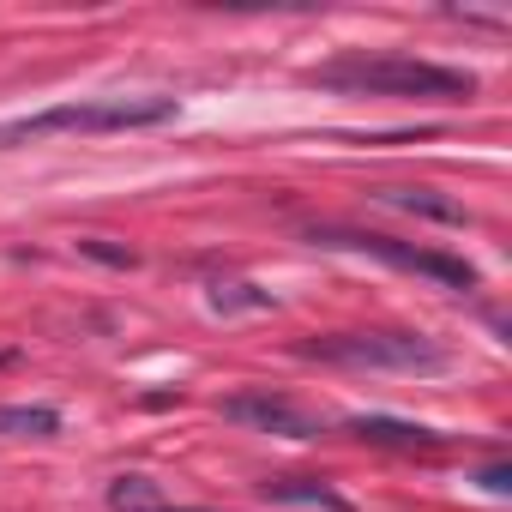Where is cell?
<instances>
[{
	"label": "cell",
	"instance_id": "6da1fadb",
	"mask_svg": "<svg viewBox=\"0 0 512 512\" xmlns=\"http://www.w3.org/2000/svg\"><path fill=\"white\" fill-rule=\"evenodd\" d=\"M326 91H356V97H422V103H464L476 97V79L458 67H434L416 55H338L308 73Z\"/></svg>",
	"mask_w": 512,
	"mask_h": 512
},
{
	"label": "cell",
	"instance_id": "7a4b0ae2",
	"mask_svg": "<svg viewBox=\"0 0 512 512\" xmlns=\"http://www.w3.org/2000/svg\"><path fill=\"white\" fill-rule=\"evenodd\" d=\"M163 121H175V97H85V103L7 121L0 145H31L49 133H133V127H163Z\"/></svg>",
	"mask_w": 512,
	"mask_h": 512
},
{
	"label": "cell",
	"instance_id": "3957f363",
	"mask_svg": "<svg viewBox=\"0 0 512 512\" xmlns=\"http://www.w3.org/2000/svg\"><path fill=\"white\" fill-rule=\"evenodd\" d=\"M296 356L338 362V368H392V374H416V368L446 362V350L422 332H326V338H302Z\"/></svg>",
	"mask_w": 512,
	"mask_h": 512
},
{
	"label": "cell",
	"instance_id": "277c9868",
	"mask_svg": "<svg viewBox=\"0 0 512 512\" xmlns=\"http://www.w3.org/2000/svg\"><path fill=\"white\" fill-rule=\"evenodd\" d=\"M314 247H350V253H368V260H386L398 272H416V278H434L446 290H476V266L458 260V253H434V247H416V241H398V235H374V229H308Z\"/></svg>",
	"mask_w": 512,
	"mask_h": 512
},
{
	"label": "cell",
	"instance_id": "5b68a950",
	"mask_svg": "<svg viewBox=\"0 0 512 512\" xmlns=\"http://www.w3.org/2000/svg\"><path fill=\"white\" fill-rule=\"evenodd\" d=\"M223 410V422H241V428H253V434H284V440H320L326 434V422L314 416V410H302V404H290V398H278V392H235V398H223L217 404Z\"/></svg>",
	"mask_w": 512,
	"mask_h": 512
},
{
	"label": "cell",
	"instance_id": "8992f818",
	"mask_svg": "<svg viewBox=\"0 0 512 512\" xmlns=\"http://www.w3.org/2000/svg\"><path fill=\"white\" fill-rule=\"evenodd\" d=\"M350 434L362 446H392V452H434L446 434L422 428V422H404V416H350Z\"/></svg>",
	"mask_w": 512,
	"mask_h": 512
},
{
	"label": "cell",
	"instance_id": "52a82bcc",
	"mask_svg": "<svg viewBox=\"0 0 512 512\" xmlns=\"http://www.w3.org/2000/svg\"><path fill=\"white\" fill-rule=\"evenodd\" d=\"M260 494L266 500H278V506H314V512H350V500L332 488V482H320V476H266L260 482Z\"/></svg>",
	"mask_w": 512,
	"mask_h": 512
},
{
	"label": "cell",
	"instance_id": "ba28073f",
	"mask_svg": "<svg viewBox=\"0 0 512 512\" xmlns=\"http://www.w3.org/2000/svg\"><path fill=\"white\" fill-rule=\"evenodd\" d=\"M374 199H380V205H392V211H410V217L470 223V211H464L458 199H440V193H428V187H374Z\"/></svg>",
	"mask_w": 512,
	"mask_h": 512
},
{
	"label": "cell",
	"instance_id": "9c48e42d",
	"mask_svg": "<svg viewBox=\"0 0 512 512\" xmlns=\"http://www.w3.org/2000/svg\"><path fill=\"white\" fill-rule=\"evenodd\" d=\"M0 434L49 440V434H61V410H49V404H0Z\"/></svg>",
	"mask_w": 512,
	"mask_h": 512
},
{
	"label": "cell",
	"instance_id": "30bf717a",
	"mask_svg": "<svg viewBox=\"0 0 512 512\" xmlns=\"http://www.w3.org/2000/svg\"><path fill=\"white\" fill-rule=\"evenodd\" d=\"M109 506L115 512H151V506H163V494H157L151 476H115L109 482Z\"/></svg>",
	"mask_w": 512,
	"mask_h": 512
},
{
	"label": "cell",
	"instance_id": "8fae6325",
	"mask_svg": "<svg viewBox=\"0 0 512 512\" xmlns=\"http://www.w3.org/2000/svg\"><path fill=\"white\" fill-rule=\"evenodd\" d=\"M211 308H217V314H241V308L260 314V308H272V296L253 290V284H211Z\"/></svg>",
	"mask_w": 512,
	"mask_h": 512
},
{
	"label": "cell",
	"instance_id": "7c38bea8",
	"mask_svg": "<svg viewBox=\"0 0 512 512\" xmlns=\"http://www.w3.org/2000/svg\"><path fill=\"white\" fill-rule=\"evenodd\" d=\"M79 253H91V260H103V266H121V272H127V266H139V253H133V247H109V241H97V235H91V241H79Z\"/></svg>",
	"mask_w": 512,
	"mask_h": 512
},
{
	"label": "cell",
	"instance_id": "4fadbf2b",
	"mask_svg": "<svg viewBox=\"0 0 512 512\" xmlns=\"http://www.w3.org/2000/svg\"><path fill=\"white\" fill-rule=\"evenodd\" d=\"M476 482H482L488 494H506V488H512V470H506V464H488V470H482Z\"/></svg>",
	"mask_w": 512,
	"mask_h": 512
},
{
	"label": "cell",
	"instance_id": "5bb4252c",
	"mask_svg": "<svg viewBox=\"0 0 512 512\" xmlns=\"http://www.w3.org/2000/svg\"><path fill=\"white\" fill-rule=\"evenodd\" d=\"M19 362V350H0V368H13Z\"/></svg>",
	"mask_w": 512,
	"mask_h": 512
},
{
	"label": "cell",
	"instance_id": "9a60e30c",
	"mask_svg": "<svg viewBox=\"0 0 512 512\" xmlns=\"http://www.w3.org/2000/svg\"><path fill=\"white\" fill-rule=\"evenodd\" d=\"M151 512H199V506H151Z\"/></svg>",
	"mask_w": 512,
	"mask_h": 512
}]
</instances>
